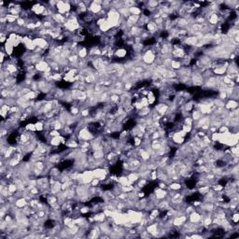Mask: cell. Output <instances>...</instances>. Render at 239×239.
<instances>
[{"label":"cell","mask_w":239,"mask_h":239,"mask_svg":"<svg viewBox=\"0 0 239 239\" xmlns=\"http://www.w3.org/2000/svg\"><path fill=\"white\" fill-rule=\"evenodd\" d=\"M9 37V34L6 32H0V42H1L2 45H4Z\"/></svg>","instance_id":"d6986e66"},{"label":"cell","mask_w":239,"mask_h":239,"mask_svg":"<svg viewBox=\"0 0 239 239\" xmlns=\"http://www.w3.org/2000/svg\"><path fill=\"white\" fill-rule=\"evenodd\" d=\"M7 187H8L9 191L12 194V195H13V194L16 192V191H18V186L15 184V183H13V182H9Z\"/></svg>","instance_id":"ac0fdd59"},{"label":"cell","mask_w":239,"mask_h":239,"mask_svg":"<svg viewBox=\"0 0 239 239\" xmlns=\"http://www.w3.org/2000/svg\"><path fill=\"white\" fill-rule=\"evenodd\" d=\"M98 28H99V31H100V32H101L103 35H106V34H108V33L110 31V30L112 29L111 25L109 23V22H108L107 20L105 21V22H104V23H102V24H101V25H100Z\"/></svg>","instance_id":"30bf717a"},{"label":"cell","mask_w":239,"mask_h":239,"mask_svg":"<svg viewBox=\"0 0 239 239\" xmlns=\"http://www.w3.org/2000/svg\"><path fill=\"white\" fill-rule=\"evenodd\" d=\"M139 102L141 103V105L143 107H149V105H148V98L147 96H141L139 99Z\"/></svg>","instance_id":"603a6c76"},{"label":"cell","mask_w":239,"mask_h":239,"mask_svg":"<svg viewBox=\"0 0 239 239\" xmlns=\"http://www.w3.org/2000/svg\"><path fill=\"white\" fill-rule=\"evenodd\" d=\"M129 11H130V14H131V15H136V16H140V15L142 14V12H143L142 9L139 8L137 5L130 8V9H129Z\"/></svg>","instance_id":"9a60e30c"},{"label":"cell","mask_w":239,"mask_h":239,"mask_svg":"<svg viewBox=\"0 0 239 239\" xmlns=\"http://www.w3.org/2000/svg\"><path fill=\"white\" fill-rule=\"evenodd\" d=\"M128 51L127 49H125L124 47H119L115 50L114 52V58L119 59V60H123V62L126 59V57L128 56Z\"/></svg>","instance_id":"5b68a950"},{"label":"cell","mask_w":239,"mask_h":239,"mask_svg":"<svg viewBox=\"0 0 239 239\" xmlns=\"http://www.w3.org/2000/svg\"><path fill=\"white\" fill-rule=\"evenodd\" d=\"M182 67V64L180 60H176V59H172L171 64H170V69L174 70V71H177Z\"/></svg>","instance_id":"7c38bea8"},{"label":"cell","mask_w":239,"mask_h":239,"mask_svg":"<svg viewBox=\"0 0 239 239\" xmlns=\"http://www.w3.org/2000/svg\"><path fill=\"white\" fill-rule=\"evenodd\" d=\"M78 56L80 59H87L89 56V49H87L85 46H81L78 52Z\"/></svg>","instance_id":"5bb4252c"},{"label":"cell","mask_w":239,"mask_h":239,"mask_svg":"<svg viewBox=\"0 0 239 239\" xmlns=\"http://www.w3.org/2000/svg\"><path fill=\"white\" fill-rule=\"evenodd\" d=\"M182 123L183 124H187V125H193V121H192V119L191 116H188V117H185L183 118L182 120Z\"/></svg>","instance_id":"7402d4cb"},{"label":"cell","mask_w":239,"mask_h":239,"mask_svg":"<svg viewBox=\"0 0 239 239\" xmlns=\"http://www.w3.org/2000/svg\"><path fill=\"white\" fill-rule=\"evenodd\" d=\"M35 45L37 47V48H40L41 50L47 52L50 48V43L48 42V40L44 37H36L34 39H33Z\"/></svg>","instance_id":"3957f363"},{"label":"cell","mask_w":239,"mask_h":239,"mask_svg":"<svg viewBox=\"0 0 239 239\" xmlns=\"http://www.w3.org/2000/svg\"><path fill=\"white\" fill-rule=\"evenodd\" d=\"M102 3H103V1H96V0L95 1H92L91 4L88 6V11L96 16V15L103 9Z\"/></svg>","instance_id":"277c9868"},{"label":"cell","mask_w":239,"mask_h":239,"mask_svg":"<svg viewBox=\"0 0 239 239\" xmlns=\"http://www.w3.org/2000/svg\"><path fill=\"white\" fill-rule=\"evenodd\" d=\"M181 130H182V131H184L186 134H190L192 132V130H193V127H192L191 125H187V124H183V123H182V125H181Z\"/></svg>","instance_id":"44dd1931"},{"label":"cell","mask_w":239,"mask_h":239,"mask_svg":"<svg viewBox=\"0 0 239 239\" xmlns=\"http://www.w3.org/2000/svg\"><path fill=\"white\" fill-rule=\"evenodd\" d=\"M35 66H36V70L37 71V73H40V74L45 73V72H46V71L49 69V67H50L49 64H48L46 61H45V60H41V61H39L38 63H37V64L35 65Z\"/></svg>","instance_id":"ba28073f"},{"label":"cell","mask_w":239,"mask_h":239,"mask_svg":"<svg viewBox=\"0 0 239 239\" xmlns=\"http://www.w3.org/2000/svg\"><path fill=\"white\" fill-rule=\"evenodd\" d=\"M123 20L124 19H123L121 17V15H120L118 10L115 9L111 8L107 13V21L109 22V23L111 25L112 28H118L121 25V23Z\"/></svg>","instance_id":"6da1fadb"},{"label":"cell","mask_w":239,"mask_h":239,"mask_svg":"<svg viewBox=\"0 0 239 239\" xmlns=\"http://www.w3.org/2000/svg\"><path fill=\"white\" fill-rule=\"evenodd\" d=\"M25 129L29 132H33V133H36L37 130H36V126H35V123H28L25 126Z\"/></svg>","instance_id":"ffe728a7"},{"label":"cell","mask_w":239,"mask_h":239,"mask_svg":"<svg viewBox=\"0 0 239 239\" xmlns=\"http://www.w3.org/2000/svg\"><path fill=\"white\" fill-rule=\"evenodd\" d=\"M147 98H148V101L149 107H151V106H154V104H155L156 101H157V97H156V95H155V94L153 93L152 90H151V91H149V93H148Z\"/></svg>","instance_id":"4fadbf2b"},{"label":"cell","mask_w":239,"mask_h":239,"mask_svg":"<svg viewBox=\"0 0 239 239\" xmlns=\"http://www.w3.org/2000/svg\"><path fill=\"white\" fill-rule=\"evenodd\" d=\"M238 108V101L234 99H227L224 105V109L227 110H233Z\"/></svg>","instance_id":"9c48e42d"},{"label":"cell","mask_w":239,"mask_h":239,"mask_svg":"<svg viewBox=\"0 0 239 239\" xmlns=\"http://www.w3.org/2000/svg\"><path fill=\"white\" fill-rule=\"evenodd\" d=\"M202 219H203V216L196 210L192 211L191 214L188 215V221L194 223V224L202 223Z\"/></svg>","instance_id":"8992f818"},{"label":"cell","mask_w":239,"mask_h":239,"mask_svg":"<svg viewBox=\"0 0 239 239\" xmlns=\"http://www.w3.org/2000/svg\"><path fill=\"white\" fill-rule=\"evenodd\" d=\"M153 193H154V195L156 197L157 200H163V199H166L167 198V194H168V191L167 190H163V189H161L159 188L158 186L155 187L153 189Z\"/></svg>","instance_id":"52a82bcc"},{"label":"cell","mask_w":239,"mask_h":239,"mask_svg":"<svg viewBox=\"0 0 239 239\" xmlns=\"http://www.w3.org/2000/svg\"><path fill=\"white\" fill-rule=\"evenodd\" d=\"M202 116H203V114L201 113V111H200L199 109H193V110L191 112V119H192L193 123L197 122Z\"/></svg>","instance_id":"2e32d148"},{"label":"cell","mask_w":239,"mask_h":239,"mask_svg":"<svg viewBox=\"0 0 239 239\" xmlns=\"http://www.w3.org/2000/svg\"><path fill=\"white\" fill-rule=\"evenodd\" d=\"M28 205H29V202H28L24 197H21V198L16 199V201H15V203H14V205L17 206V207L20 208V209L25 207V206Z\"/></svg>","instance_id":"8fae6325"},{"label":"cell","mask_w":239,"mask_h":239,"mask_svg":"<svg viewBox=\"0 0 239 239\" xmlns=\"http://www.w3.org/2000/svg\"><path fill=\"white\" fill-rule=\"evenodd\" d=\"M36 130L37 132H43L45 129V121H41V120H37V122L35 123Z\"/></svg>","instance_id":"e0dca14e"},{"label":"cell","mask_w":239,"mask_h":239,"mask_svg":"<svg viewBox=\"0 0 239 239\" xmlns=\"http://www.w3.org/2000/svg\"><path fill=\"white\" fill-rule=\"evenodd\" d=\"M191 85L194 87H202L205 83V80L200 72L192 73L191 76Z\"/></svg>","instance_id":"7a4b0ae2"}]
</instances>
